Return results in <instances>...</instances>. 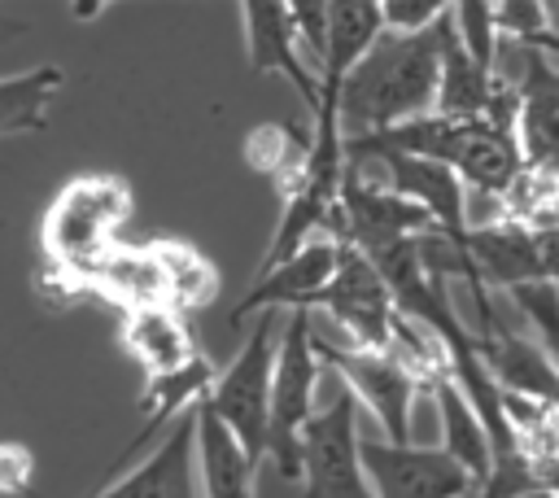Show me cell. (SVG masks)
I'll return each mask as SVG.
<instances>
[{"instance_id":"cell-1","label":"cell","mask_w":559,"mask_h":498,"mask_svg":"<svg viewBox=\"0 0 559 498\" xmlns=\"http://www.w3.org/2000/svg\"><path fill=\"white\" fill-rule=\"evenodd\" d=\"M131 214H135V197L122 175L87 170L61 183L39 218V249H44L39 293L57 306L92 297L96 275L122 249V227Z\"/></svg>"},{"instance_id":"cell-2","label":"cell","mask_w":559,"mask_h":498,"mask_svg":"<svg viewBox=\"0 0 559 498\" xmlns=\"http://www.w3.org/2000/svg\"><path fill=\"white\" fill-rule=\"evenodd\" d=\"M441 31H445V17L419 35L380 31L367 57L336 87V122L345 140L380 135L389 127H402L437 109Z\"/></svg>"},{"instance_id":"cell-3","label":"cell","mask_w":559,"mask_h":498,"mask_svg":"<svg viewBox=\"0 0 559 498\" xmlns=\"http://www.w3.org/2000/svg\"><path fill=\"white\" fill-rule=\"evenodd\" d=\"M319 354L310 310L288 315L280 345H275V380H271V428H266V459L284 481L301 476V428L314 415V384H319Z\"/></svg>"},{"instance_id":"cell-4","label":"cell","mask_w":559,"mask_h":498,"mask_svg":"<svg viewBox=\"0 0 559 498\" xmlns=\"http://www.w3.org/2000/svg\"><path fill=\"white\" fill-rule=\"evenodd\" d=\"M275 323L280 315L266 310L249 328L236 358L214 376L205 406L210 415L253 454L266 459V428H271V380H275Z\"/></svg>"},{"instance_id":"cell-5","label":"cell","mask_w":559,"mask_h":498,"mask_svg":"<svg viewBox=\"0 0 559 498\" xmlns=\"http://www.w3.org/2000/svg\"><path fill=\"white\" fill-rule=\"evenodd\" d=\"M301 498H376L362 472L358 402L341 384L336 398L301 428Z\"/></svg>"},{"instance_id":"cell-6","label":"cell","mask_w":559,"mask_h":498,"mask_svg":"<svg viewBox=\"0 0 559 498\" xmlns=\"http://www.w3.org/2000/svg\"><path fill=\"white\" fill-rule=\"evenodd\" d=\"M314 354H319V363H328L341 376V384L354 393V402L376 415V424L384 428V441H397V446L411 441L415 393L428 389L415 367H406L397 354H371V349H354L345 341L341 345L323 341L319 332H314Z\"/></svg>"},{"instance_id":"cell-7","label":"cell","mask_w":559,"mask_h":498,"mask_svg":"<svg viewBox=\"0 0 559 498\" xmlns=\"http://www.w3.org/2000/svg\"><path fill=\"white\" fill-rule=\"evenodd\" d=\"M336 328L345 332V345L354 349H371V354H389L393 341H397V323H402V310L384 284V275L376 271V262L345 245L341 240V253H336V271L328 280V288L319 293V301Z\"/></svg>"},{"instance_id":"cell-8","label":"cell","mask_w":559,"mask_h":498,"mask_svg":"<svg viewBox=\"0 0 559 498\" xmlns=\"http://www.w3.org/2000/svg\"><path fill=\"white\" fill-rule=\"evenodd\" d=\"M362 472L376 498H467L476 481L441 446L362 437Z\"/></svg>"},{"instance_id":"cell-9","label":"cell","mask_w":559,"mask_h":498,"mask_svg":"<svg viewBox=\"0 0 559 498\" xmlns=\"http://www.w3.org/2000/svg\"><path fill=\"white\" fill-rule=\"evenodd\" d=\"M472 306H476V328H472L476 354H480L485 371L493 376V384H498L502 393L559 406V371H555L550 358L537 349V341H533V336H520L515 328H507L489 293L472 297Z\"/></svg>"},{"instance_id":"cell-10","label":"cell","mask_w":559,"mask_h":498,"mask_svg":"<svg viewBox=\"0 0 559 498\" xmlns=\"http://www.w3.org/2000/svg\"><path fill=\"white\" fill-rule=\"evenodd\" d=\"M240 22H245L249 66L258 74L288 79L301 92V100H306V109L314 118L319 114V100H323V83H319V70L310 66V57H301L293 4H284V0H249V4H240Z\"/></svg>"},{"instance_id":"cell-11","label":"cell","mask_w":559,"mask_h":498,"mask_svg":"<svg viewBox=\"0 0 559 498\" xmlns=\"http://www.w3.org/2000/svg\"><path fill=\"white\" fill-rule=\"evenodd\" d=\"M515 144L524 170L559 179V61L537 48H524L515 83Z\"/></svg>"},{"instance_id":"cell-12","label":"cell","mask_w":559,"mask_h":498,"mask_svg":"<svg viewBox=\"0 0 559 498\" xmlns=\"http://www.w3.org/2000/svg\"><path fill=\"white\" fill-rule=\"evenodd\" d=\"M336 253H341V240H332V236L301 245L293 258H284L280 266H271L253 280V288L240 297V306L227 315V323L240 328L245 315H266V310H275V315L280 310H288V315L314 310L319 293L328 288V280L336 271Z\"/></svg>"},{"instance_id":"cell-13","label":"cell","mask_w":559,"mask_h":498,"mask_svg":"<svg viewBox=\"0 0 559 498\" xmlns=\"http://www.w3.org/2000/svg\"><path fill=\"white\" fill-rule=\"evenodd\" d=\"M197 411H188L148 459H140L122 481L96 489L92 498H197Z\"/></svg>"},{"instance_id":"cell-14","label":"cell","mask_w":559,"mask_h":498,"mask_svg":"<svg viewBox=\"0 0 559 498\" xmlns=\"http://www.w3.org/2000/svg\"><path fill=\"white\" fill-rule=\"evenodd\" d=\"M122 345L148 380L183 376V371L205 363V349L197 345L188 319L179 310H166V306L122 310Z\"/></svg>"},{"instance_id":"cell-15","label":"cell","mask_w":559,"mask_h":498,"mask_svg":"<svg viewBox=\"0 0 559 498\" xmlns=\"http://www.w3.org/2000/svg\"><path fill=\"white\" fill-rule=\"evenodd\" d=\"M467 258L480 275L485 288H520L542 280V258H537V232L520 227L511 218H493L485 227L467 232Z\"/></svg>"},{"instance_id":"cell-16","label":"cell","mask_w":559,"mask_h":498,"mask_svg":"<svg viewBox=\"0 0 559 498\" xmlns=\"http://www.w3.org/2000/svg\"><path fill=\"white\" fill-rule=\"evenodd\" d=\"M197 489L201 498H253L258 489V467L262 459H253L201 402L197 406Z\"/></svg>"},{"instance_id":"cell-17","label":"cell","mask_w":559,"mask_h":498,"mask_svg":"<svg viewBox=\"0 0 559 498\" xmlns=\"http://www.w3.org/2000/svg\"><path fill=\"white\" fill-rule=\"evenodd\" d=\"M428 393L437 402V415H441V450L476 481V489L489 481L493 472V446H489V432L485 424L476 419L472 402L463 398V389L450 380V371H437L428 380Z\"/></svg>"},{"instance_id":"cell-18","label":"cell","mask_w":559,"mask_h":498,"mask_svg":"<svg viewBox=\"0 0 559 498\" xmlns=\"http://www.w3.org/2000/svg\"><path fill=\"white\" fill-rule=\"evenodd\" d=\"M384 17L376 0H332L328 4V48H323V66H319V83L328 92H336L345 83V74L367 57V48L380 39Z\"/></svg>"},{"instance_id":"cell-19","label":"cell","mask_w":559,"mask_h":498,"mask_svg":"<svg viewBox=\"0 0 559 498\" xmlns=\"http://www.w3.org/2000/svg\"><path fill=\"white\" fill-rule=\"evenodd\" d=\"M61 83H66L61 66H31L17 74H0V140L44 131Z\"/></svg>"},{"instance_id":"cell-20","label":"cell","mask_w":559,"mask_h":498,"mask_svg":"<svg viewBox=\"0 0 559 498\" xmlns=\"http://www.w3.org/2000/svg\"><path fill=\"white\" fill-rule=\"evenodd\" d=\"M245 157L275 183L280 197H293L297 183L306 179L310 131H301V127H293V122H284V127L266 122V127H258V131L245 140Z\"/></svg>"},{"instance_id":"cell-21","label":"cell","mask_w":559,"mask_h":498,"mask_svg":"<svg viewBox=\"0 0 559 498\" xmlns=\"http://www.w3.org/2000/svg\"><path fill=\"white\" fill-rule=\"evenodd\" d=\"M515 301V310L524 315V323L533 328V341L537 349L550 358V367L559 371V284L550 280H533V284H520L507 293Z\"/></svg>"},{"instance_id":"cell-22","label":"cell","mask_w":559,"mask_h":498,"mask_svg":"<svg viewBox=\"0 0 559 498\" xmlns=\"http://www.w3.org/2000/svg\"><path fill=\"white\" fill-rule=\"evenodd\" d=\"M450 26H454V39L463 44V52L498 74V22H493V4L489 0H463V4H450Z\"/></svg>"},{"instance_id":"cell-23","label":"cell","mask_w":559,"mask_h":498,"mask_svg":"<svg viewBox=\"0 0 559 498\" xmlns=\"http://www.w3.org/2000/svg\"><path fill=\"white\" fill-rule=\"evenodd\" d=\"M493 22H498V35L515 39L520 48H537L555 31V9L542 0H502L493 4Z\"/></svg>"},{"instance_id":"cell-24","label":"cell","mask_w":559,"mask_h":498,"mask_svg":"<svg viewBox=\"0 0 559 498\" xmlns=\"http://www.w3.org/2000/svg\"><path fill=\"white\" fill-rule=\"evenodd\" d=\"M445 13H450V4H441V0H384L380 4L384 31H393V35H419V31L437 26Z\"/></svg>"},{"instance_id":"cell-25","label":"cell","mask_w":559,"mask_h":498,"mask_svg":"<svg viewBox=\"0 0 559 498\" xmlns=\"http://www.w3.org/2000/svg\"><path fill=\"white\" fill-rule=\"evenodd\" d=\"M35 454L22 441H0V494H31Z\"/></svg>"},{"instance_id":"cell-26","label":"cell","mask_w":559,"mask_h":498,"mask_svg":"<svg viewBox=\"0 0 559 498\" xmlns=\"http://www.w3.org/2000/svg\"><path fill=\"white\" fill-rule=\"evenodd\" d=\"M293 22H297V39L314 52V70L323 66V48H328V4L323 0H297L293 4Z\"/></svg>"},{"instance_id":"cell-27","label":"cell","mask_w":559,"mask_h":498,"mask_svg":"<svg viewBox=\"0 0 559 498\" xmlns=\"http://www.w3.org/2000/svg\"><path fill=\"white\" fill-rule=\"evenodd\" d=\"M537 258H542V280L559 284V227L537 232Z\"/></svg>"},{"instance_id":"cell-28","label":"cell","mask_w":559,"mask_h":498,"mask_svg":"<svg viewBox=\"0 0 559 498\" xmlns=\"http://www.w3.org/2000/svg\"><path fill=\"white\" fill-rule=\"evenodd\" d=\"M537 52H550V57L559 61V26H555V31H550V35H546V39L537 44Z\"/></svg>"},{"instance_id":"cell-29","label":"cell","mask_w":559,"mask_h":498,"mask_svg":"<svg viewBox=\"0 0 559 498\" xmlns=\"http://www.w3.org/2000/svg\"><path fill=\"white\" fill-rule=\"evenodd\" d=\"M511 498H555L546 485H533V489H520V494H511Z\"/></svg>"}]
</instances>
